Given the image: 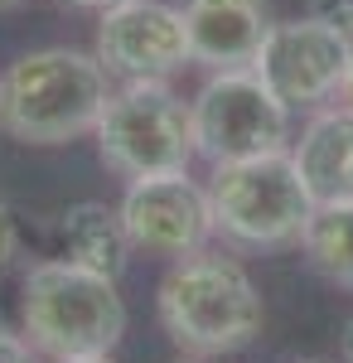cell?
<instances>
[{"instance_id":"16","label":"cell","mask_w":353,"mask_h":363,"mask_svg":"<svg viewBox=\"0 0 353 363\" xmlns=\"http://www.w3.org/2000/svg\"><path fill=\"white\" fill-rule=\"evenodd\" d=\"M0 363H39V359H34V344L25 335H15V330L0 325Z\"/></svg>"},{"instance_id":"20","label":"cell","mask_w":353,"mask_h":363,"mask_svg":"<svg viewBox=\"0 0 353 363\" xmlns=\"http://www.w3.org/2000/svg\"><path fill=\"white\" fill-rule=\"evenodd\" d=\"M68 5H87V10H107V5H116V0H68Z\"/></svg>"},{"instance_id":"11","label":"cell","mask_w":353,"mask_h":363,"mask_svg":"<svg viewBox=\"0 0 353 363\" xmlns=\"http://www.w3.org/2000/svg\"><path fill=\"white\" fill-rule=\"evenodd\" d=\"M300 179L305 189L320 203H339V199H353V107H325L305 121L296 150Z\"/></svg>"},{"instance_id":"19","label":"cell","mask_w":353,"mask_h":363,"mask_svg":"<svg viewBox=\"0 0 353 363\" xmlns=\"http://www.w3.org/2000/svg\"><path fill=\"white\" fill-rule=\"evenodd\" d=\"M344 363H353V320L344 325Z\"/></svg>"},{"instance_id":"10","label":"cell","mask_w":353,"mask_h":363,"mask_svg":"<svg viewBox=\"0 0 353 363\" xmlns=\"http://www.w3.org/2000/svg\"><path fill=\"white\" fill-rule=\"evenodd\" d=\"M267 0H184V29H189V58L203 68H252L267 34H271Z\"/></svg>"},{"instance_id":"13","label":"cell","mask_w":353,"mask_h":363,"mask_svg":"<svg viewBox=\"0 0 353 363\" xmlns=\"http://www.w3.org/2000/svg\"><path fill=\"white\" fill-rule=\"evenodd\" d=\"M300 247L310 257V267L329 277L334 286L353 291V199H339V203H320L305 223V238Z\"/></svg>"},{"instance_id":"12","label":"cell","mask_w":353,"mask_h":363,"mask_svg":"<svg viewBox=\"0 0 353 363\" xmlns=\"http://www.w3.org/2000/svg\"><path fill=\"white\" fill-rule=\"evenodd\" d=\"M58 238H63V252L68 262H78L87 272H102V277H121L126 262H131V238H126V223H121V208H107L97 199L87 203H73L63 218H58Z\"/></svg>"},{"instance_id":"18","label":"cell","mask_w":353,"mask_h":363,"mask_svg":"<svg viewBox=\"0 0 353 363\" xmlns=\"http://www.w3.org/2000/svg\"><path fill=\"white\" fill-rule=\"evenodd\" d=\"M58 363H111V354H78V359H58Z\"/></svg>"},{"instance_id":"14","label":"cell","mask_w":353,"mask_h":363,"mask_svg":"<svg viewBox=\"0 0 353 363\" xmlns=\"http://www.w3.org/2000/svg\"><path fill=\"white\" fill-rule=\"evenodd\" d=\"M310 15L320 25H329V29H339V34L353 39V0H310Z\"/></svg>"},{"instance_id":"8","label":"cell","mask_w":353,"mask_h":363,"mask_svg":"<svg viewBox=\"0 0 353 363\" xmlns=\"http://www.w3.org/2000/svg\"><path fill=\"white\" fill-rule=\"evenodd\" d=\"M349 34L320 25L315 15L305 20H286L271 25L262 54H257V73L267 78L276 97L296 112V107H320L329 97H339L344 73H349Z\"/></svg>"},{"instance_id":"5","label":"cell","mask_w":353,"mask_h":363,"mask_svg":"<svg viewBox=\"0 0 353 363\" xmlns=\"http://www.w3.org/2000/svg\"><path fill=\"white\" fill-rule=\"evenodd\" d=\"M97 150H102V165L116 169L121 179L179 174L198 155L194 107L164 78L126 83L107 97V112L97 121Z\"/></svg>"},{"instance_id":"17","label":"cell","mask_w":353,"mask_h":363,"mask_svg":"<svg viewBox=\"0 0 353 363\" xmlns=\"http://www.w3.org/2000/svg\"><path fill=\"white\" fill-rule=\"evenodd\" d=\"M344 107H353V44H349V73H344V87H339Z\"/></svg>"},{"instance_id":"22","label":"cell","mask_w":353,"mask_h":363,"mask_svg":"<svg viewBox=\"0 0 353 363\" xmlns=\"http://www.w3.org/2000/svg\"><path fill=\"white\" fill-rule=\"evenodd\" d=\"M179 363H208V359H198V354H194V359H179Z\"/></svg>"},{"instance_id":"3","label":"cell","mask_w":353,"mask_h":363,"mask_svg":"<svg viewBox=\"0 0 353 363\" xmlns=\"http://www.w3.org/2000/svg\"><path fill=\"white\" fill-rule=\"evenodd\" d=\"M20 325L39 354L78 359V354H111L126 335V306L116 281L87 272L78 262H39L20 286Z\"/></svg>"},{"instance_id":"9","label":"cell","mask_w":353,"mask_h":363,"mask_svg":"<svg viewBox=\"0 0 353 363\" xmlns=\"http://www.w3.org/2000/svg\"><path fill=\"white\" fill-rule=\"evenodd\" d=\"M121 223L136 252L150 257H194L208 247L213 238V208H208V189H198L189 169L179 174H145L131 179V189L121 199Z\"/></svg>"},{"instance_id":"7","label":"cell","mask_w":353,"mask_h":363,"mask_svg":"<svg viewBox=\"0 0 353 363\" xmlns=\"http://www.w3.org/2000/svg\"><path fill=\"white\" fill-rule=\"evenodd\" d=\"M97 63L107 78L140 83V78H169L189 58V29L184 10L164 0H116L97 20Z\"/></svg>"},{"instance_id":"23","label":"cell","mask_w":353,"mask_h":363,"mask_svg":"<svg viewBox=\"0 0 353 363\" xmlns=\"http://www.w3.org/2000/svg\"><path fill=\"white\" fill-rule=\"evenodd\" d=\"M305 363H325V359H305Z\"/></svg>"},{"instance_id":"4","label":"cell","mask_w":353,"mask_h":363,"mask_svg":"<svg viewBox=\"0 0 353 363\" xmlns=\"http://www.w3.org/2000/svg\"><path fill=\"white\" fill-rule=\"evenodd\" d=\"M208 208H213V233H223V242L271 252L305 238L315 199L305 189L291 150H271V155L213 165Z\"/></svg>"},{"instance_id":"1","label":"cell","mask_w":353,"mask_h":363,"mask_svg":"<svg viewBox=\"0 0 353 363\" xmlns=\"http://www.w3.org/2000/svg\"><path fill=\"white\" fill-rule=\"evenodd\" d=\"M107 68L82 49H34L0 73V131L20 145H68L107 112Z\"/></svg>"},{"instance_id":"21","label":"cell","mask_w":353,"mask_h":363,"mask_svg":"<svg viewBox=\"0 0 353 363\" xmlns=\"http://www.w3.org/2000/svg\"><path fill=\"white\" fill-rule=\"evenodd\" d=\"M20 5H29V0H0V15H5V10H20Z\"/></svg>"},{"instance_id":"6","label":"cell","mask_w":353,"mask_h":363,"mask_svg":"<svg viewBox=\"0 0 353 363\" xmlns=\"http://www.w3.org/2000/svg\"><path fill=\"white\" fill-rule=\"evenodd\" d=\"M194 107V145L203 160H252L286 150L291 140V107L276 97L257 68H223L198 87Z\"/></svg>"},{"instance_id":"2","label":"cell","mask_w":353,"mask_h":363,"mask_svg":"<svg viewBox=\"0 0 353 363\" xmlns=\"http://www.w3.org/2000/svg\"><path fill=\"white\" fill-rule=\"evenodd\" d=\"M160 325L179 349L213 359V354L247 349L262 335L267 306L232 257L194 252L179 257L160 281Z\"/></svg>"},{"instance_id":"15","label":"cell","mask_w":353,"mask_h":363,"mask_svg":"<svg viewBox=\"0 0 353 363\" xmlns=\"http://www.w3.org/2000/svg\"><path fill=\"white\" fill-rule=\"evenodd\" d=\"M20 257V218L10 203H0V272Z\"/></svg>"}]
</instances>
